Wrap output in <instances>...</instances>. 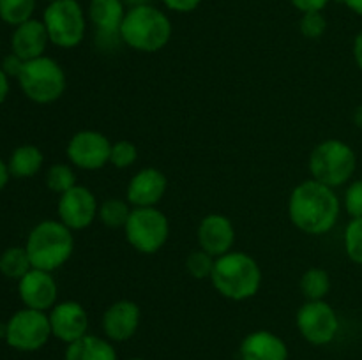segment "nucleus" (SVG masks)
Returning a JSON list of instances; mask_svg holds the SVG:
<instances>
[{"label": "nucleus", "mask_w": 362, "mask_h": 360, "mask_svg": "<svg viewBox=\"0 0 362 360\" xmlns=\"http://www.w3.org/2000/svg\"><path fill=\"white\" fill-rule=\"evenodd\" d=\"M341 214V201L332 187L313 179L303 180L288 198L290 222L306 235L320 236L331 232Z\"/></svg>", "instance_id": "f257e3e1"}, {"label": "nucleus", "mask_w": 362, "mask_h": 360, "mask_svg": "<svg viewBox=\"0 0 362 360\" xmlns=\"http://www.w3.org/2000/svg\"><path fill=\"white\" fill-rule=\"evenodd\" d=\"M172 20L152 4L127 7L120 25V41L140 53L161 52L172 39Z\"/></svg>", "instance_id": "f03ea898"}, {"label": "nucleus", "mask_w": 362, "mask_h": 360, "mask_svg": "<svg viewBox=\"0 0 362 360\" xmlns=\"http://www.w3.org/2000/svg\"><path fill=\"white\" fill-rule=\"evenodd\" d=\"M211 282L225 299L244 302L260 292L262 268L251 254L244 251H230L216 258Z\"/></svg>", "instance_id": "7ed1b4c3"}, {"label": "nucleus", "mask_w": 362, "mask_h": 360, "mask_svg": "<svg viewBox=\"0 0 362 360\" xmlns=\"http://www.w3.org/2000/svg\"><path fill=\"white\" fill-rule=\"evenodd\" d=\"M32 268L53 272L67 263L74 251L73 229L62 221L46 219L41 221L28 235L25 244Z\"/></svg>", "instance_id": "20e7f679"}, {"label": "nucleus", "mask_w": 362, "mask_h": 360, "mask_svg": "<svg viewBox=\"0 0 362 360\" xmlns=\"http://www.w3.org/2000/svg\"><path fill=\"white\" fill-rule=\"evenodd\" d=\"M308 168L311 179L336 189L352 182L357 169V154L346 141L329 138L311 150Z\"/></svg>", "instance_id": "39448f33"}, {"label": "nucleus", "mask_w": 362, "mask_h": 360, "mask_svg": "<svg viewBox=\"0 0 362 360\" xmlns=\"http://www.w3.org/2000/svg\"><path fill=\"white\" fill-rule=\"evenodd\" d=\"M23 94L37 104H52L59 101L67 87L62 66L52 56H37L27 60L18 76Z\"/></svg>", "instance_id": "423d86ee"}, {"label": "nucleus", "mask_w": 362, "mask_h": 360, "mask_svg": "<svg viewBox=\"0 0 362 360\" xmlns=\"http://www.w3.org/2000/svg\"><path fill=\"white\" fill-rule=\"evenodd\" d=\"M42 23L52 44L62 49L76 48L87 34V11L78 0H57L46 6Z\"/></svg>", "instance_id": "0eeeda50"}, {"label": "nucleus", "mask_w": 362, "mask_h": 360, "mask_svg": "<svg viewBox=\"0 0 362 360\" xmlns=\"http://www.w3.org/2000/svg\"><path fill=\"white\" fill-rule=\"evenodd\" d=\"M126 240L140 254H156L170 236V221L158 207H133L124 226Z\"/></svg>", "instance_id": "6e6552de"}, {"label": "nucleus", "mask_w": 362, "mask_h": 360, "mask_svg": "<svg viewBox=\"0 0 362 360\" xmlns=\"http://www.w3.org/2000/svg\"><path fill=\"white\" fill-rule=\"evenodd\" d=\"M52 337L49 318L45 311L20 309L6 323V341L18 352H37Z\"/></svg>", "instance_id": "1a4fd4ad"}, {"label": "nucleus", "mask_w": 362, "mask_h": 360, "mask_svg": "<svg viewBox=\"0 0 362 360\" xmlns=\"http://www.w3.org/2000/svg\"><path fill=\"white\" fill-rule=\"evenodd\" d=\"M296 325L304 341L313 346L331 344L339 332V318L325 300H306L296 314Z\"/></svg>", "instance_id": "9d476101"}, {"label": "nucleus", "mask_w": 362, "mask_h": 360, "mask_svg": "<svg viewBox=\"0 0 362 360\" xmlns=\"http://www.w3.org/2000/svg\"><path fill=\"white\" fill-rule=\"evenodd\" d=\"M112 141L108 136L94 129L78 131L71 136L66 154L73 166L83 172H98L110 164Z\"/></svg>", "instance_id": "9b49d317"}, {"label": "nucleus", "mask_w": 362, "mask_h": 360, "mask_svg": "<svg viewBox=\"0 0 362 360\" xmlns=\"http://www.w3.org/2000/svg\"><path fill=\"white\" fill-rule=\"evenodd\" d=\"M124 0H90L87 18L95 28V42L103 49H113L120 41V25L126 16Z\"/></svg>", "instance_id": "f8f14e48"}, {"label": "nucleus", "mask_w": 362, "mask_h": 360, "mask_svg": "<svg viewBox=\"0 0 362 360\" xmlns=\"http://www.w3.org/2000/svg\"><path fill=\"white\" fill-rule=\"evenodd\" d=\"M59 221H62L73 232L87 229L94 224L99 214V203L95 194L85 186H74L59 198Z\"/></svg>", "instance_id": "ddd939ff"}, {"label": "nucleus", "mask_w": 362, "mask_h": 360, "mask_svg": "<svg viewBox=\"0 0 362 360\" xmlns=\"http://www.w3.org/2000/svg\"><path fill=\"white\" fill-rule=\"evenodd\" d=\"M52 335L59 341L71 344L88 334V313L76 300L59 302L49 309Z\"/></svg>", "instance_id": "4468645a"}, {"label": "nucleus", "mask_w": 362, "mask_h": 360, "mask_svg": "<svg viewBox=\"0 0 362 360\" xmlns=\"http://www.w3.org/2000/svg\"><path fill=\"white\" fill-rule=\"evenodd\" d=\"M18 293H20V299L25 307L46 313L57 304L59 286H57L52 272L30 268L18 281Z\"/></svg>", "instance_id": "2eb2a0df"}, {"label": "nucleus", "mask_w": 362, "mask_h": 360, "mask_svg": "<svg viewBox=\"0 0 362 360\" xmlns=\"http://www.w3.org/2000/svg\"><path fill=\"white\" fill-rule=\"evenodd\" d=\"M168 191V179L154 166L141 168L131 176L126 187V200L131 207H158Z\"/></svg>", "instance_id": "dca6fc26"}, {"label": "nucleus", "mask_w": 362, "mask_h": 360, "mask_svg": "<svg viewBox=\"0 0 362 360\" xmlns=\"http://www.w3.org/2000/svg\"><path fill=\"white\" fill-rule=\"evenodd\" d=\"M141 321L140 306L133 300H117L106 307L103 314V332L105 337L112 342L129 341L136 334Z\"/></svg>", "instance_id": "f3484780"}, {"label": "nucleus", "mask_w": 362, "mask_h": 360, "mask_svg": "<svg viewBox=\"0 0 362 360\" xmlns=\"http://www.w3.org/2000/svg\"><path fill=\"white\" fill-rule=\"evenodd\" d=\"M200 249L211 256L219 258L233 251L235 244V226L232 219L223 214H209L200 221L197 229Z\"/></svg>", "instance_id": "a211bd4d"}, {"label": "nucleus", "mask_w": 362, "mask_h": 360, "mask_svg": "<svg viewBox=\"0 0 362 360\" xmlns=\"http://www.w3.org/2000/svg\"><path fill=\"white\" fill-rule=\"evenodd\" d=\"M243 360H288V346L278 334L269 330L250 332L240 342Z\"/></svg>", "instance_id": "6ab92c4d"}, {"label": "nucleus", "mask_w": 362, "mask_h": 360, "mask_svg": "<svg viewBox=\"0 0 362 360\" xmlns=\"http://www.w3.org/2000/svg\"><path fill=\"white\" fill-rule=\"evenodd\" d=\"M48 42L49 37L45 23L42 20H34V18L14 27L13 37H11L13 53H16L25 62L45 55Z\"/></svg>", "instance_id": "aec40b11"}, {"label": "nucleus", "mask_w": 362, "mask_h": 360, "mask_svg": "<svg viewBox=\"0 0 362 360\" xmlns=\"http://www.w3.org/2000/svg\"><path fill=\"white\" fill-rule=\"evenodd\" d=\"M64 360H119L112 341L106 337L87 334L67 344Z\"/></svg>", "instance_id": "412c9836"}, {"label": "nucleus", "mask_w": 362, "mask_h": 360, "mask_svg": "<svg viewBox=\"0 0 362 360\" xmlns=\"http://www.w3.org/2000/svg\"><path fill=\"white\" fill-rule=\"evenodd\" d=\"M42 161H45L42 152L35 145H21L11 154L7 168L13 176L28 179V176H34L35 173H39Z\"/></svg>", "instance_id": "4be33fe9"}, {"label": "nucleus", "mask_w": 362, "mask_h": 360, "mask_svg": "<svg viewBox=\"0 0 362 360\" xmlns=\"http://www.w3.org/2000/svg\"><path fill=\"white\" fill-rule=\"evenodd\" d=\"M300 292L306 300H325L331 292V275L320 267H311L300 275Z\"/></svg>", "instance_id": "5701e85b"}, {"label": "nucleus", "mask_w": 362, "mask_h": 360, "mask_svg": "<svg viewBox=\"0 0 362 360\" xmlns=\"http://www.w3.org/2000/svg\"><path fill=\"white\" fill-rule=\"evenodd\" d=\"M131 205L127 203V200H120V198H110L105 200L99 205V221L106 226V228L119 229L126 226L127 219L131 214Z\"/></svg>", "instance_id": "b1692460"}, {"label": "nucleus", "mask_w": 362, "mask_h": 360, "mask_svg": "<svg viewBox=\"0 0 362 360\" xmlns=\"http://www.w3.org/2000/svg\"><path fill=\"white\" fill-rule=\"evenodd\" d=\"M30 268V258H28L25 247H9L0 256V272L9 279H18L20 281Z\"/></svg>", "instance_id": "393cba45"}, {"label": "nucleus", "mask_w": 362, "mask_h": 360, "mask_svg": "<svg viewBox=\"0 0 362 360\" xmlns=\"http://www.w3.org/2000/svg\"><path fill=\"white\" fill-rule=\"evenodd\" d=\"M37 0H0V20L7 25L25 23L32 20Z\"/></svg>", "instance_id": "a878e982"}, {"label": "nucleus", "mask_w": 362, "mask_h": 360, "mask_svg": "<svg viewBox=\"0 0 362 360\" xmlns=\"http://www.w3.org/2000/svg\"><path fill=\"white\" fill-rule=\"evenodd\" d=\"M46 186L59 196L78 186L73 166L66 164V162H57V164L49 166L48 172H46Z\"/></svg>", "instance_id": "bb28decb"}, {"label": "nucleus", "mask_w": 362, "mask_h": 360, "mask_svg": "<svg viewBox=\"0 0 362 360\" xmlns=\"http://www.w3.org/2000/svg\"><path fill=\"white\" fill-rule=\"evenodd\" d=\"M343 247L349 260L362 267V217L350 219L343 235Z\"/></svg>", "instance_id": "cd10ccee"}, {"label": "nucleus", "mask_w": 362, "mask_h": 360, "mask_svg": "<svg viewBox=\"0 0 362 360\" xmlns=\"http://www.w3.org/2000/svg\"><path fill=\"white\" fill-rule=\"evenodd\" d=\"M216 258L205 253L204 249H194L187 254L186 258V270L193 279L204 281V279H211L212 270H214Z\"/></svg>", "instance_id": "c85d7f7f"}, {"label": "nucleus", "mask_w": 362, "mask_h": 360, "mask_svg": "<svg viewBox=\"0 0 362 360\" xmlns=\"http://www.w3.org/2000/svg\"><path fill=\"white\" fill-rule=\"evenodd\" d=\"M138 161V147L129 140H119L112 143L110 164L117 169L131 168Z\"/></svg>", "instance_id": "c756f323"}, {"label": "nucleus", "mask_w": 362, "mask_h": 360, "mask_svg": "<svg viewBox=\"0 0 362 360\" xmlns=\"http://www.w3.org/2000/svg\"><path fill=\"white\" fill-rule=\"evenodd\" d=\"M300 34L306 39H320L327 30V20H325L324 11H313V13H303L299 21Z\"/></svg>", "instance_id": "7c9ffc66"}, {"label": "nucleus", "mask_w": 362, "mask_h": 360, "mask_svg": "<svg viewBox=\"0 0 362 360\" xmlns=\"http://www.w3.org/2000/svg\"><path fill=\"white\" fill-rule=\"evenodd\" d=\"M343 207L352 219L362 217V179L349 182L343 196Z\"/></svg>", "instance_id": "2f4dec72"}, {"label": "nucleus", "mask_w": 362, "mask_h": 360, "mask_svg": "<svg viewBox=\"0 0 362 360\" xmlns=\"http://www.w3.org/2000/svg\"><path fill=\"white\" fill-rule=\"evenodd\" d=\"M163 6L166 7L168 11H173V13H180V14H187L193 13L200 7L202 0H161Z\"/></svg>", "instance_id": "473e14b6"}, {"label": "nucleus", "mask_w": 362, "mask_h": 360, "mask_svg": "<svg viewBox=\"0 0 362 360\" xmlns=\"http://www.w3.org/2000/svg\"><path fill=\"white\" fill-rule=\"evenodd\" d=\"M23 66H25V60L20 59L16 53H11V55H7L6 59H4L2 71L7 74V76L18 78L21 74V69H23Z\"/></svg>", "instance_id": "72a5a7b5"}, {"label": "nucleus", "mask_w": 362, "mask_h": 360, "mask_svg": "<svg viewBox=\"0 0 362 360\" xmlns=\"http://www.w3.org/2000/svg\"><path fill=\"white\" fill-rule=\"evenodd\" d=\"M293 7L303 13H313V11H324L331 4V0H290Z\"/></svg>", "instance_id": "f704fd0d"}, {"label": "nucleus", "mask_w": 362, "mask_h": 360, "mask_svg": "<svg viewBox=\"0 0 362 360\" xmlns=\"http://www.w3.org/2000/svg\"><path fill=\"white\" fill-rule=\"evenodd\" d=\"M352 55H354V60H356V66L359 67V71L362 73V28L357 32L356 39H354Z\"/></svg>", "instance_id": "c9c22d12"}, {"label": "nucleus", "mask_w": 362, "mask_h": 360, "mask_svg": "<svg viewBox=\"0 0 362 360\" xmlns=\"http://www.w3.org/2000/svg\"><path fill=\"white\" fill-rule=\"evenodd\" d=\"M7 94H9V76L0 67V104L6 101Z\"/></svg>", "instance_id": "e433bc0d"}, {"label": "nucleus", "mask_w": 362, "mask_h": 360, "mask_svg": "<svg viewBox=\"0 0 362 360\" xmlns=\"http://www.w3.org/2000/svg\"><path fill=\"white\" fill-rule=\"evenodd\" d=\"M346 9L352 11L357 16H362V0H339Z\"/></svg>", "instance_id": "4c0bfd02"}, {"label": "nucleus", "mask_w": 362, "mask_h": 360, "mask_svg": "<svg viewBox=\"0 0 362 360\" xmlns=\"http://www.w3.org/2000/svg\"><path fill=\"white\" fill-rule=\"evenodd\" d=\"M9 168H7V164L6 162L2 161V159H0V191L4 189V187H6V184H7V180H9Z\"/></svg>", "instance_id": "58836bf2"}, {"label": "nucleus", "mask_w": 362, "mask_h": 360, "mask_svg": "<svg viewBox=\"0 0 362 360\" xmlns=\"http://www.w3.org/2000/svg\"><path fill=\"white\" fill-rule=\"evenodd\" d=\"M352 120H354V126H356L357 129L362 131V102H361L359 106H357L356 109H354Z\"/></svg>", "instance_id": "ea45409f"}, {"label": "nucleus", "mask_w": 362, "mask_h": 360, "mask_svg": "<svg viewBox=\"0 0 362 360\" xmlns=\"http://www.w3.org/2000/svg\"><path fill=\"white\" fill-rule=\"evenodd\" d=\"M127 7H134V6H144V4H151V0H124Z\"/></svg>", "instance_id": "a19ab883"}, {"label": "nucleus", "mask_w": 362, "mask_h": 360, "mask_svg": "<svg viewBox=\"0 0 362 360\" xmlns=\"http://www.w3.org/2000/svg\"><path fill=\"white\" fill-rule=\"evenodd\" d=\"M129 360H145V359H140V356H134V359H129Z\"/></svg>", "instance_id": "79ce46f5"}, {"label": "nucleus", "mask_w": 362, "mask_h": 360, "mask_svg": "<svg viewBox=\"0 0 362 360\" xmlns=\"http://www.w3.org/2000/svg\"><path fill=\"white\" fill-rule=\"evenodd\" d=\"M46 2H48V4H52V2H57V0H46Z\"/></svg>", "instance_id": "37998d69"}]
</instances>
